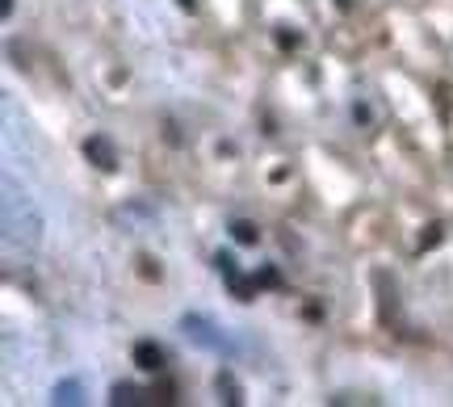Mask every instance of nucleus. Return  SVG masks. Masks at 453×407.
<instances>
[{
	"label": "nucleus",
	"mask_w": 453,
	"mask_h": 407,
	"mask_svg": "<svg viewBox=\"0 0 453 407\" xmlns=\"http://www.w3.org/2000/svg\"><path fill=\"white\" fill-rule=\"evenodd\" d=\"M42 214L34 206V197L26 189H17V180H4V231H9V244H26L34 248L42 240Z\"/></svg>",
	"instance_id": "f257e3e1"
},
{
	"label": "nucleus",
	"mask_w": 453,
	"mask_h": 407,
	"mask_svg": "<svg viewBox=\"0 0 453 407\" xmlns=\"http://www.w3.org/2000/svg\"><path fill=\"white\" fill-rule=\"evenodd\" d=\"M180 327H185V336H189L197 349H211V353H226V349H231L223 332H219L211 319H202V315H185V319H180Z\"/></svg>",
	"instance_id": "f03ea898"
},
{
	"label": "nucleus",
	"mask_w": 453,
	"mask_h": 407,
	"mask_svg": "<svg viewBox=\"0 0 453 407\" xmlns=\"http://www.w3.org/2000/svg\"><path fill=\"white\" fill-rule=\"evenodd\" d=\"M84 156L97 164L101 173H113V168H118V151H113V143L105 139V134H93V139L84 143Z\"/></svg>",
	"instance_id": "7ed1b4c3"
},
{
	"label": "nucleus",
	"mask_w": 453,
	"mask_h": 407,
	"mask_svg": "<svg viewBox=\"0 0 453 407\" xmlns=\"http://www.w3.org/2000/svg\"><path fill=\"white\" fill-rule=\"evenodd\" d=\"M134 365H139V370H147V374H151V370H160V365H164L160 344H156V341H139V344H134Z\"/></svg>",
	"instance_id": "20e7f679"
},
{
	"label": "nucleus",
	"mask_w": 453,
	"mask_h": 407,
	"mask_svg": "<svg viewBox=\"0 0 453 407\" xmlns=\"http://www.w3.org/2000/svg\"><path fill=\"white\" fill-rule=\"evenodd\" d=\"M55 403H81V382H59L55 387Z\"/></svg>",
	"instance_id": "39448f33"
},
{
	"label": "nucleus",
	"mask_w": 453,
	"mask_h": 407,
	"mask_svg": "<svg viewBox=\"0 0 453 407\" xmlns=\"http://www.w3.org/2000/svg\"><path fill=\"white\" fill-rule=\"evenodd\" d=\"M231 231H235V240H240V244H257L260 240V231L252 227V223H231Z\"/></svg>",
	"instance_id": "423d86ee"
}]
</instances>
